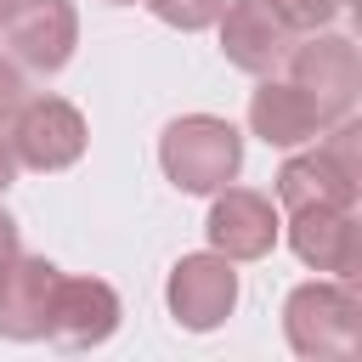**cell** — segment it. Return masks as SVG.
<instances>
[{
	"mask_svg": "<svg viewBox=\"0 0 362 362\" xmlns=\"http://www.w3.org/2000/svg\"><path fill=\"white\" fill-rule=\"evenodd\" d=\"M283 334L294 356L339 362L362 351V294L351 277H311L283 300Z\"/></svg>",
	"mask_w": 362,
	"mask_h": 362,
	"instance_id": "cell-1",
	"label": "cell"
},
{
	"mask_svg": "<svg viewBox=\"0 0 362 362\" xmlns=\"http://www.w3.org/2000/svg\"><path fill=\"white\" fill-rule=\"evenodd\" d=\"M158 164L181 192H221L243 170V136L215 113H181L158 136Z\"/></svg>",
	"mask_w": 362,
	"mask_h": 362,
	"instance_id": "cell-2",
	"label": "cell"
},
{
	"mask_svg": "<svg viewBox=\"0 0 362 362\" xmlns=\"http://www.w3.org/2000/svg\"><path fill=\"white\" fill-rule=\"evenodd\" d=\"M283 68H288V79L317 102V113H322L328 124L356 113V96H362V62H356V45H351L345 34L317 28V34L294 40V51H288Z\"/></svg>",
	"mask_w": 362,
	"mask_h": 362,
	"instance_id": "cell-3",
	"label": "cell"
},
{
	"mask_svg": "<svg viewBox=\"0 0 362 362\" xmlns=\"http://www.w3.org/2000/svg\"><path fill=\"white\" fill-rule=\"evenodd\" d=\"M6 141H11L23 170L51 175V170H68V164L85 158L90 130H85V113L74 102H62V96H23V107L11 113V136Z\"/></svg>",
	"mask_w": 362,
	"mask_h": 362,
	"instance_id": "cell-4",
	"label": "cell"
},
{
	"mask_svg": "<svg viewBox=\"0 0 362 362\" xmlns=\"http://www.w3.org/2000/svg\"><path fill=\"white\" fill-rule=\"evenodd\" d=\"M0 34H6V51L17 68L62 74L79 45V11H74V0H11Z\"/></svg>",
	"mask_w": 362,
	"mask_h": 362,
	"instance_id": "cell-5",
	"label": "cell"
},
{
	"mask_svg": "<svg viewBox=\"0 0 362 362\" xmlns=\"http://www.w3.org/2000/svg\"><path fill=\"white\" fill-rule=\"evenodd\" d=\"M209 198H215V204H209L204 238H209L215 255H226V260L238 266V260H266V255L277 249V238H283V209H277L266 192L226 181V187L209 192Z\"/></svg>",
	"mask_w": 362,
	"mask_h": 362,
	"instance_id": "cell-6",
	"label": "cell"
},
{
	"mask_svg": "<svg viewBox=\"0 0 362 362\" xmlns=\"http://www.w3.org/2000/svg\"><path fill=\"white\" fill-rule=\"evenodd\" d=\"M164 305L170 317L187 328V334H209L232 317L238 305V272L226 255L204 249V255H181L170 266V283H164Z\"/></svg>",
	"mask_w": 362,
	"mask_h": 362,
	"instance_id": "cell-7",
	"label": "cell"
},
{
	"mask_svg": "<svg viewBox=\"0 0 362 362\" xmlns=\"http://www.w3.org/2000/svg\"><path fill=\"white\" fill-rule=\"evenodd\" d=\"M119 294L102 277H57L51 305H45V339L62 351H96L119 334Z\"/></svg>",
	"mask_w": 362,
	"mask_h": 362,
	"instance_id": "cell-8",
	"label": "cell"
},
{
	"mask_svg": "<svg viewBox=\"0 0 362 362\" xmlns=\"http://www.w3.org/2000/svg\"><path fill=\"white\" fill-rule=\"evenodd\" d=\"M215 23H221V57H226L232 68L255 74V79L277 74V68L288 62L294 40H300V34L272 11V0H226V11H221Z\"/></svg>",
	"mask_w": 362,
	"mask_h": 362,
	"instance_id": "cell-9",
	"label": "cell"
},
{
	"mask_svg": "<svg viewBox=\"0 0 362 362\" xmlns=\"http://www.w3.org/2000/svg\"><path fill=\"white\" fill-rule=\"evenodd\" d=\"M288 249L300 255V266L322 272V277H351L362 272V221L356 204L339 209H294L288 215Z\"/></svg>",
	"mask_w": 362,
	"mask_h": 362,
	"instance_id": "cell-10",
	"label": "cell"
},
{
	"mask_svg": "<svg viewBox=\"0 0 362 362\" xmlns=\"http://www.w3.org/2000/svg\"><path fill=\"white\" fill-rule=\"evenodd\" d=\"M57 277H62V272H57L45 255L11 249V255L0 260V339H11V345L45 339V305H51Z\"/></svg>",
	"mask_w": 362,
	"mask_h": 362,
	"instance_id": "cell-11",
	"label": "cell"
},
{
	"mask_svg": "<svg viewBox=\"0 0 362 362\" xmlns=\"http://www.w3.org/2000/svg\"><path fill=\"white\" fill-rule=\"evenodd\" d=\"M249 130L266 141V147H305V141H317L322 130H328V119L317 113V102L294 85V79H277V74H266L260 85H255V96H249Z\"/></svg>",
	"mask_w": 362,
	"mask_h": 362,
	"instance_id": "cell-12",
	"label": "cell"
},
{
	"mask_svg": "<svg viewBox=\"0 0 362 362\" xmlns=\"http://www.w3.org/2000/svg\"><path fill=\"white\" fill-rule=\"evenodd\" d=\"M356 175H345L322 147L311 153H294L283 158L277 170V209L294 215V209H339V204H356Z\"/></svg>",
	"mask_w": 362,
	"mask_h": 362,
	"instance_id": "cell-13",
	"label": "cell"
},
{
	"mask_svg": "<svg viewBox=\"0 0 362 362\" xmlns=\"http://www.w3.org/2000/svg\"><path fill=\"white\" fill-rule=\"evenodd\" d=\"M164 28H181V34H198V28H215V17L226 11V0H141Z\"/></svg>",
	"mask_w": 362,
	"mask_h": 362,
	"instance_id": "cell-14",
	"label": "cell"
},
{
	"mask_svg": "<svg viewBox=\"0 0 362 362\" xmlns=\"http://www.w3.org/2000/svg\"><path fill=\"white\" fill-rule=\"evenodd\" d=\"M272 11H277L294 34H317V28H328V23L345 11V0H272Z\"/></svg>",
	"mask_w": 362,
	"mask_h": 362,
	"instance_id": "cell-15",
	"label": "cell"
},
{
	"mask_svg": "<svg viewBox=\"0 0 362 362\" xmlns=\"http://www.w3.org/2000/svg\"><path fill=\"white\" fill-rule=\"evenodd\" d=\"M23 96H28V79H23V68L11 62V57H0V124L23 107Z\"/></svg>",
	"mask_w": 362,
	"mask_h": 362,
	"instance_id": "cell-16",
	"label": "cell"
},
{
	"mask_svg": "<svg viewBox=\"0 0 362 362\" xmlns=\"http://www.w3.org/2000/svg\"><path fill=\"white\" fill-rule=\"evenodd\" d=\"M17 170H23V164H17V153H11V141L0 136V192H6L11 181H17Z\"/></svg>",
	"mask_w": 362,
	"mask_h": 362,
	"instance_id": "cell-17",
	"label": "cell"
},
{
	"mask_svg": "<svg viewBox=\"0 0 362 362\" xmlns=\"http://www.w3.org/2000/svg\"><path fill=\"white\" fill-rule=\"evenodd\" d=\"M11 249H17V221H11L6 209H0V260H6Z\"/></svg>",
	"mask_w": 362,
	"mask_h": 362,
	"instance_id": "cell-18",
	"label": "cell"
},
{
	"mask_svg": "<svg viewBox=\"0 0 362 362\" xmlns=\"http://www.w3.org/2000/svg\"><path fill=\"white\" fill-rule=\"evenodd\" d=\"M6 11H11V0H0V23H6Z\"/></svg>",
	"mask_w": 362,
	"mask_h": 362,
	"instance_id": "cell-19",
	"label": "cell"
},
{
	"mask_svg": "<svg viewBox=\"0 0 362 362\" xmlns=\"http://www.w3.org/2000/svg\"><path fill=\"white\" fill-rule=\"evenodd\" d=\"M107 6H136V0H107Z\"/></svg>",
	"mask_w": 362,
	"mask_h": 362,
	"instance_id": "cell-20",
	"label": "cell"
},
{
	"mask_svg": "<svg viewBox=\"0 0 362 362\" xmlns=\"http://www.w3.org/2000/svg\"><path fill=\"white\" fill-rule=\"evenodd\" d=\"M345 6H351V0H345Z\"/></svg>",
	"mask_w": 362,
	"mask_h": 362,
	"instance_id": "cell-21",
	"label": "cell"
}]
</instances>
